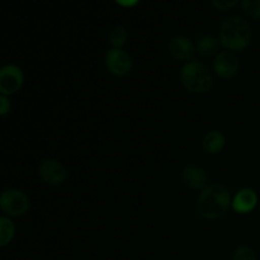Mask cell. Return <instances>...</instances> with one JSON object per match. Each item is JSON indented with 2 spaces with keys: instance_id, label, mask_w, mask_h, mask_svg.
<instances>
[{
  "instance_id": "1",
  "label": "cell",
  "mask_w": 260,
  "mask_h": 260,
  "mask_svg": "<svg viewBox=\"0 0 260 260\" xmlns=\"http://www.w3.org/2000/svg\"><path fill=\"white\" fill-rule=\"evenodd\" d=\"M233 203L231 192L220 183L207 184L197 198V212L205 220L215 221L223 217Z\"/></svg>"
},
{
  "instance_id": "2",
  "label": "cell",
  "mask_w": 260,
  "mask_h": 260,
  "mask_svg": "<svg viewBox=\"0 0 260 260\" xmlns=\"http://www.w3.org/2000/svg\"><path fill=\"white\" fill-rule=\"evenodd\" d=\"M253 29L245 18L230 15L220 25L218 40L221 46L230 52L244 51L251 42Z\"/></svg>"
},
{
  "instance_id": "3",
  "label": "cell",
  "mask_w": 260,
  "mask_h": 260,
  "mask_svg": "<svg viewBox=\"0 0 260 260\" xmlns=\"http://www.w3.org/2000/svg\"><path fill=\"white\" fill-rule=\"evenodd\" d=\"M180 84L193 94H205L212 89L213 75L210 69L198 60L185 62L180 69Z\"/></svg>"
},
{
  "instance_id": "4",
  "label": "cell",
  "mask_w": 260,
  "mask_h": 260,
  "mask_svg": "<svg viewBox=\"0 0 260 260\" xmlns=\"http://www.w3.org/2000/svg\"><path fill=\"white\" fill-rule=\"evenodd\" d=\"M30 200L23 190L9 188L0 193V211L8 217H22L29 211Z\"/></svg>"
},
{
  "instance_id": "5",
  "label": "cell",
  "mask_w": 260,
  "mask_h": 260,
  "mask_svg": "<svg viewBox=\"0 0 260 260\" xmlns=\"http://www.w3.org/2000/svg\"><path fill=\"white\" fill-rule=\"evenodd\" d=\"M104 63L108 73L118 78L128 75L134 68L131 55L123 48H111L107 51L104 56Z\"/></svg>"
},
{
  "instance_id": "6",
  "label": "cell",
  "mask_w": 260,
  "mask_h": 260,
  "mask_svg": "<svg viewBox=\"0 0 260 260\" xmlns=\"http://www.w3.org/2000/svg\"><path fill=\"white\" fill-rule=\"evenodd\" d=\"M24 84V73L15 63H7L0 68V94L10 96L18 93Z\"/></svg>"
},
{
  "instance_id": "7",
  "label": "cell",
  "mask_w": 260,
  "mask_h": 260,
  "mask_svg": "<svg viewBox=\"0 0 260 260\" xmlns=\"http://www.w3.org/2000/svg\"><path fill=\"white\" fill-rule=\"evenodd\" d=\"M38 175L45 184L57 187L68 179V170L65 165L56 159H46L38 167Z\"/></svg>"
},
{
  "instance_id": "8",
  "label": "cell",
  "mask_w": 260,
  "mask_h": 260,
  "mask_svg": "<svg viewBox=\"0 0 260 260\" xmlns=\"http://www.w3.org/2000/svg\"><path fill=\"white\" fill-rule=\"evenodd\" d=\"M240 70V63L234 52L220 51L213 58V71L218 78L223 80H230L235 78Z\"/></svg>"
},
{
  "instance_id": "9",
  "label": "cell",
  "mask_w": 260,
  "mask_h": 260,
  "mask_svg": "<svg viewBox=\"0 0 260 260\" xmlns=\"http://www.w3.org/2000/svg\"><path fill=\"white\" fill-rule=\"evenodd\" d=\"M258 194L253 188L244 187L234 194L231 208L234 210V212L239 213V215H248L255 210L258 206Z\"/></svg>"
},
{
  "instance_id": "10",
  "label": "cell",
  "mask_w": 260,
  "mask_h": 260,
  "mask_svg": "<svg viewBox=\"0 0 260 260\" xmlns=\"http://www.w3.org/2000/svg\"><path fill=\"white\" fill-rule=\"evenodd\" d=\"M169 53L174 60L188 62L192 61L196 52V43L185 36H175L169 42Z\"/></svg>"
},
{
  "instance_id": "11",
  "label": "cell",
  "mask_w": 260,
  "mask_h": 260,
  "mask_svg": "<svg viewBox=\"0 0 260 260\" xmlns=\"http://www.w3.org/2000/svg\"><path fill=\"white\" fill-rule=\"evenodd\" d=\"M182 180L189 189L200 190V192L208 184L206 170L196 164H189L183 169Z\"/></svg>"
},
{
  "instance_id": "12",
  "label": "cell",
  "mask_w": 260,
  "mask_h": 260,
  "mask_svg": "<svg viewBox=\"0 0 260 260\" xmlns=\"http://www.w3.org/2000/svg\"><path fill=\"white\" fill-rule=\"evenodd\" d=\"M226 137L217 129L208 131L202 139V149L208 155H217L225 149Z\"/></svg>"
},
{
  "instance_id": "13",
  "label": "cell",
  "mask_w": 260,
  "mask_h": 260,
  "mask_svg": "<svg viewBox=\"0 0 260 260\" xmlns=\"http://www.w3.org/2000/svg\"><path fill=\"white\" fill-rule=\"evenodd\" d=\"M221 43L218 37L212 35H205L196 42V52L202 57H212L220 52Z\"/></svg>"
},
{
  "instance_id": "14",
  "label": "cell",
  "mask_w": 260,
  "mask_h": 260,
  "mask_svg": "<svg viewBox=\"0 0 260 260\" xmlns=\"http://www.w3.org/2000/svg\"><path fill=\"white\" fill-rule=\"evenodd\" d=\"M17 228L13 220L8 216H0V248L9 245L15 238Z\"/></svg>"
},
{
  "instance_id": "15",
  "label": "cell",
  "mask_w": 260,
  "mask_h": 260,
  "mask_svg": "<svg viewBox=\"0 0 260 260\" xmlns=\"http://www.w3.org/2000/svg\"><path fill=\"white\" fill-rule=\"evenodd\" d=\"M108 41L111 43L112 48H123V46L128 41V33L123 27L117 25L108 33Z\"/></svg>"
},
{
  "instance_id": "16",
  "label": "cell",
  "mask_w": 260,
  "mask_h": 260,
  "mask_svg": "<svg viewBox=\"0 0 260 260\" xmlns=\"http://www.w3.org/2000/svg\"><path fill=\"white\" fill-rule=\"evenodd\" d=\"M231 260H258V258L253 248L248 245H240L233 251Z\"/></svg>"
},
{
  "instance_id": "17",
  "label": "cell",
  "mask_w": 260,
  "mask_h": 260,
  "mask_svg": "<svg viewBox=\"0 0 260 260\" xmlns=\"http://www.w3.org/2000/svg\"><path fill=\"white\" fill-rule=\"evenodd\" d=\"M241 8L248 17L260 19V0H243Z\"/></svg>"
},
{
  "instance_id": "18",
  "label": "cell",
  "mask_w": 260,
  "mask_h": 260,
  "mask_svg": "<svg viewBox=\"0 0 260 260\" xmlns=\"http://www.w3.org/2000/svg\"><path fill=\"white\" fill-rule=\"evenodd\" d=\"M213 4V7L218 10H230L233 8H235L239 4L240 0H211Z\"/></svg>"
},
{
  "instance_id": "19",
  "label": "cell",
  "mask_w": 260,
  "mask_h": 260,
  "mask_svg": "<svg viewBox=\"0 0 260 260\" xmlns=\"http://www.w3.org/2000/svg\"><path fill=\"white\" fill-rule=\"evenodd\" d=\"M12 111V101L9 96L0 94V117H4L9 114Z\"/></svg>"
},
{
  "instance_id": "20",
  "label": "cell",
  "mask_w": 260,
  "mask_h": 260,
  "mask_svg": "<svg viewBox=\"0 0 260 260\" xmlns=\"http://www.w3.org/2000/svg\"><path fill=\"white\" fill-rule=\"evenodd\" d=\"M114 2L123 8H131V7H135V5L139 4L140 0H114Z\"/></svg>"
}]
</instances>
